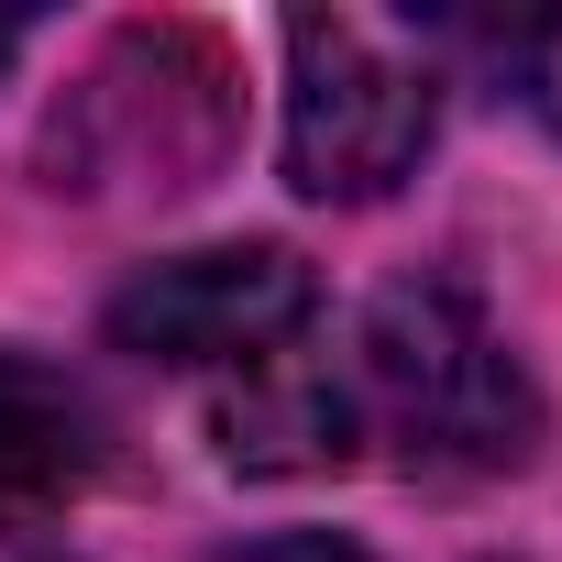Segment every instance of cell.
<instances>
[{
  "instance_id": "obj_6",
  "label": "cell",
  "mask_w": 562,
  "mask_h": 562,
  "mask_svg": "<svg viewBox=\"0 0 562 562\" xmlns=\"http://www.w3.org/2000/svg\"><path fill=\"white\" fill-rule=\"evenodd\" d=\"M353 430H364L353 386L310 375L299 342L243 364V397H221V452L243 474H331V463H353Z\"/></svg>"
},
{
  "instance_id": "obj_8",
  "label": "cell",
  "mask_w": 562,
  "mask_h": 562,
  "mask_svg": "<svg viewBox=\"0 0 562 562\" xmlns=\"http://www.w3.org/2000/svg\"><path fill=\"white\" fill-rule=\"evenodd\" d=\"M232 562H364L353 540H331V529H288V540H254V551H232Z\"/></svg>"
},
{
  "instance_id": "obj_5",
  "label": "cell",
  "mask_w": 562,
  "mask_h": 562,
  "mask_svg": "<svg viewBox=\"0 0 562 562\" xmlns=\"http://www.w3.org/2000/svg\"><path fill=\"white\" fill-rule=\"evenodd\" d=\"M89 485H100V408L56 364L0 342V540L67 518Z\"/></svg>"
},
{
  "instance_id": "obj_9",
  "label": "cell",
  "mask_w": 562,
  "mask_h": 562,
  "mask_svg": "<svg viewBox=\"0 0 562 562\" xmlns=\"http://www.w3.org/2000/svg\"><path fill=\"white\" fill-rule=\"evenodd\" d=\"M23 34H34L23 12H0V78H12V56H23Z\"/></svg>"
},
{
  "instance_id": "obj_1",
  "label": "cell",
  "mask_w": 562,
  "mask_h": 562,
  "mask_svg": "<svg viewBox=\"0 0 562 562\" xmlns=\"http://www.w3.org/2000/svg\"><path fill=\"white\" fill-rule=\"evenodd\" d=\"M232 133H243V67L210 23H122L89 78L56 100L45 122V188H78V199H188L232 166Z\"/></svg>"
},
{
  "instance_id": "obj_7",
  "label": "cell",
  "mask_w": 562,
  "mask_h": 562,
  "mask_svg": "<svg viewBox=\"0 0 562 562\" xmlns=\"http://www.w3.org/2000/svg\"><path fill=\"white\" fill-rule=\"evenodd\" d=\"M507 67H518V100L562 133V12H529V23H507Z\"/></svg>"
},
{
  "instance_id": "obj_4",
  "label": "cell",
  "mask_w": 562,
  "mask_h": 562,
  "mask_svg": "<svg viewBox=\"0 0 562 562\" xmlns=\"http://www.w3.org/2000/svg\"><path fill=\"white\" fill-rule=\"evenodd\" d=\"M321 288L288 243H199V254H166L144 265L133 288L111 299V342L144 353V364H188V375H243L265 353H288L310 331Z\"/></svg>"
},
{
  "instance_id": "obj_2",
  "label": "cell",
  "mask_w": 562,
  "mask_h": 562,
  "mask_svg": "<svg viewBox=\"0 0 562 562\" xmlns=\"http://www.w3.org/2000/svg\"><path fill=\"white\" fill-rule=\"evenodd\" d=\"M353 408L419 474H507L540 452V386L518 375V353L452 276H408L364 310Z\"/></svg>"
},
{
  "instance_id": "obj_3",
  "label": "cell",
  "mask_w": 562,
  "mask_h": 562,
  "mask_svg": "<svg viewBox=\"0 0 562 562\" xmlns=\"http://www.w3.org/2000/svg\"><path fill=\"white\" fill-rule=\"evenodd\" d=\"M441 122V78L419 56H397L375 23L353 12H299L288 23V188L364 210L386 199Z\"/></svg>"
}]
</instances>
